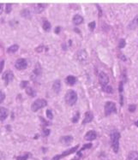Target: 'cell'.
<instances>
[{"instance_id":"46","label":"cell","mask_w":138,"mask_h":160,"mask_svg":"<svg viewBox=\"0 0 138 160\" xmlns=\"http://www.w3.org/2000/svg\"><path fill=\"white\" fill-rule=\"evenodd\" d=\"M74 30H75L76 32H77V33H81L80 30H79V29H78V28H75V29H74Z\"/></svg>"},{"instance_id":"16","label":"cell","mask_w":138,"mask_h":160,"mask_svg":"<svg viewBox=\"0 0 138 160\" xmlns=\"http://www.w3.org/2000/svg\"><path fill=\"white\" fill-rule=\"evenodd\" d=\"M52 89L56 93H59V92L61 90V82L59 80H56L53 82L52 85Z\"/></svg>"},{"instance_id":"25","label":"cell","mask_w":138,"mask_h":160,"mask_svg":"<svg viewBox=\"0 0 138 160\" xmlns=\"http://www.w3.org/2000/svg\"><path fill=\"white\" fill-rule=\"evenodd\" d=\"M102 90L107 93H113V89H112V87L111 86H104V87H102Z\"/></svg>"},{"instance_id":"41","label":"cell","mask_w":138,"mask_h":160,"mask_svg":"<svg viewBox=\"0 0 138 160\" xmlns=\"http://www.w3.org/2000/svg\"><path fill=\"white\" fill-rule=\"evenodd\" d=\"M60 31H61V28H60V27H57L56 28H55V33H56L57 34H58V33H60Z\"/></svg>"},{"instance_id":"7","label":"cell","mask_w":138,"mask_h":160,"mask_svg":"<svg viewBox=\"0 0 138 160\" xmlns=\"http://www.w3.org/2000/svg\"><path fill=\"white\" fill-rule=\"evenodd\" d=\"M2 79L5 81L6 86H7V85H9V83L14 79L13 72H12L11 70H6L5 73L3 74V75H2Z\"/></svg>"},{"instance_id":"9","label":"cell","mask_w":138,"mask_h":160,"mask_svg":"<svg viewBox=\"0 0 138 160\" xmlns=\"http://www.w3.org/2000/svg\"><path fill=\"white\" fill-rule=\"evenodd\" d=\"M99 82L102 87L107 86V84L109 83V77L105 72H100L99 74Z\"/></svg>"},{"instance_id":"17","label":"cell","mask_w":138,"mask_h":160,"mask_svg":"<svg viewBox=\"0 0 138 160\" xmlns=\"http://www.w3.org/2000/svg\"><path fill=\"white\" fill-rule=\"evenodd\" d=\"M65 82H66L67 84L70 85V86H73V85H75L76 82V78L73 75H69V76H67L66 79H65Z\"/></svg>"},{"instance_id":"35","label":"cell","mask_w":138,"mask_h":160,"mask_svg":"<svg viewBox=\"0 0 138 160\" xmlns=\"http://www.w3.org/2000/svg\"><path fill=\"white\" fill-rule=\"evenodd\" d=\"M88 27L91 31H94V29L95 28V22H92L88 24Z\"/></svg>"},{"instance_id":"6","label":"cell","mask_w":138,"mask_h":160,"mask_svg":"<svg viewBox=\"0 0 138 160\" xmlns=\"http://www.w3.org/2000/svg\"><path fill=\"white\" fill-rule=\"evenodd\" d=\"M76 59L80 62V63H86L87 60H88V53L85 50H79L77 52H76Z\"/></svg>"},{"instance_id":"30","label":"cell","mask_w":138,"mask_h":160,"mask_svg":"<svg viewBox=\"0 0 138 160\" xmlns=\"http://www.w3.org/2000/svg\"><path fill=\"white\" fill-rule=\"evenodd\" d=\"M27 85H28V82H27V81H22L20 84V87L21 88H27Z\"/></svg>"},{"instance_id":"37","label":"cell","mask_w":138,"mask_h":160,"mask_svg":"<svg viewBox=\"0 0 138 160\" xmlns=\"http://www.w3.org/2000/svg\"><path fill=\"white\" fill-rule=\"evenodd\" d=\"M50 134V130L48 129H43V136H48Z\"/></svg>"},{"instance_id":"45","label":"cell","mask_w":138,"mask_h":160,"mask_svg":"<svg viewBox=\"0 0 138 160\" xmlns=\"http://www.w3.org/2000/svg\"><path fill=\"white\" fill-rule=\"evenodd\" d=\"M97 8H98V9H99V16H100L101 15H102V11H101V10H100V8H99V5H97Z\"/></svg>"},{"instance_id":"31","label":"cell","mask_w":138,"mask_h":160,"mask_svg":"<svg viewBox=\"0 0 138 160\" xmlns=\"http://www.w3.org/2000/svg\"><path fill=\"white\" fill-rule=\"evenodd\" d=\"M136 110V105L135 104H129V112H134Z\"/></svg>"},{"instance_id":"28","label":"cell","mask_w":138,"mask_h":160,"mask_svg":"<svg viewBox=\"0 0 138 160\" xmlns=\"http://www.w3.org/2000/svg\"><path fill=\"white\" fill-rule=\"evenodd\" d=\"M79 117H80V113L77 111V112L76 113L75 116H74L73 118H72V123H76L78 122V120H79Z\"/></svg>"},{"instance_id":"18","label":"cell","mask_w":138,"mask_h":160,"mask_svg":"<svg viewBox=\"0 0 138 160\" xmlns=\"http://www.w3.org/2000/svg\"><path fill=\"white\" fill-rule=\"evenodd\" d=\"M73 22L75 25H80L83 22V17L80 15H76L73 17Z\"/></svg>"},{"instance_id":"47","label":"cell","mask_w":138,"mask_h":160,"mask_svg":"<svg viewBox=\"0 0 138 160\" xmlns=\"http://www.w3.org/2000/svg\"><path fill=\"white\" fill-rule=\"evenodd\" d=\"M80 157H79V156H78L77 157H75V158L72 159V160H79V159H80Z\"/></svg>"},{"instance_id":"21","label":"cell","mask_w":138,"mask_h":160,"mask_svg":"<svg viewBox=\"0 0 138 160\" xmlns=\"http://www.w3.org/2000/svg\"><path fill=\"white\" fill-rule=\"evenodd\" d=\"M41 68H40V63H36V65H35V68H34V69H33V74H34L35 76H40V74H41Z\"/></svg>"},{"instance_id":"19","label":"cell","mask_w":138,"mask_h":160,"mask_svg":"<svg viewBox=\"0 0 138 160\" xmlns=\"http://www.w3.org/2000/svg\"><path fill=\"white\" fill-rule=\"evenodd\" d=\"M127 160H138V152L135 151H132L128 154Z\"/></svg>"},{"instance_id":"39","label":"cell","mask_w":138,"mask_h":160,"mask_svg":"<svg viewBox=\"0 0 138 160\" xmlns=\"http://www.w3.org/2000/svg\"><path fill=\"white\" fill-rule=\"evenodd\" d=\"M44 48H45V46H40L39 47H37V48L35 49V51H36V52H41L42 51L44 50Z\"/></svg>"},{"instance_id":"27","label":"cell","mask_w":138,"mask_h":160,"mask_svg":"<svg viewBox=\"0 0 138 160\" xmlns=\"http://www.w3.org/2000/svg\"><path fill=\"white\" fill-rule=\"evenodd\" d=\"M28 157H29V154L27 153V154L22 155V156H18V157H16V160H27Z\"/></svg>"},{"instance_id":"4","label":"cell","mask_w":138,"mask_h":160,"mask_svg":"<svg viewBox=\"0 0 138 160\" xmlns=\"http://www.w3.org/2000/svg\"><path fill=\"white\" fill-rule=\"evenodd\" d=\"M117 112L116 104L113 102H107L105 104V115L106 116H109V115L112 114V113Z\"/></svg>"},{"instance_id":"26","label":"cell","mask_w":138,"mask_h":160,"mask_svg":"<svg viewBox=\"0 0 138 160\" xmlns=\"http://www.w3.org/2000/svg\"><path fill=\"white\" fill-rule=\"evenodd\" d=\"M125 46H126V41H125V39H121L119 40V43H118V47H119L120 49H123Z\"/></svg>"},{"instance_id":"32","label":"cell","mask_w":138,"mask_h":160,"mask_svg":"<svg viewBox=\"0 0 138 160\" xmlns=\"http://www.w3.org/2000/svg\"><path fill=\"white\" fill-rule=\"evenodd\" d=\"M46 116L48 117L49 119H51L52 120V118H53V114H52V110H46Z\"/></svg>"},{"instance_id":"38","label":"cell","mask_w":138,"mask_h":160,"mask_svg":"<svg viewBox=\"0 0 138 160\" xmlns=\"http://www.w3.org/2000/svg\"><path fill=\"white\" fill-rule=\"evenodd\" d=\"M123 86H124V83H123L122 82H120V83H119V87H118V91H119L120 94H122L123 90H124V88H123Z\"/></svg>"},{"instance_id":"1","label":"cell","mask_w":138,"mask_h":160,"mask_svg":"<svg viewBox=\"0 0 138 160\" xmlns=\"http://www.w3.org/2000/svg\"><path fill=\"white\" fill-rule=\"evenodd\" d=\"M110 139H111V146L112 150L115 153H118V149H119L120 133L117 131V130H114L110 134Z\"/></svg>"},{"instance_id":"43","label":"cell","mask_w":138,"mask_h":160,"mask_svg":"<svg viewBox=\"0 0 138 160\" xmlns=\"http://www.w3.org/2000/svg\"><path fill=\"white\" fill-rule=\"evenodd\" d=\"M120 104L121 105H123L124 104V101H123V95L120 94Z\"/></svg>"},{"instance_id":"5","label":"cell","mask_w":138,"mask_h":160,"mask_svg":"<svg viewBox=\"0 0 138 160\" xmlns=\"http://www.w3.org/2000/svg\"><path fill=\"white\" fill-rule=\"evenodd\" d=\"M78 147H79V146H76L75 147H72V148H71V149H68V150L63 151L62 154L56 155L55 157H52V160H60L61 158H63V157H66V156L71 155V154H72V153L75 152V151H76V150L78 149Z\"/></svg>"},{"instance_id":"8","label":"cell","mask_w":138,"mask_h":160,"mask_svg":"<svg viewBox=\"0 0 138 160\" xmlns=\"http://www.w3.org/2000/svg\"><path fill=\"white\" fill-rule=\"evenodd\" d=\"M15 67H16V69L19 70L25 69L27 67V62L24 58H19L16 60V63H15Z\"/></svg>"},{"instance_id":"15","label":"cell","mask_w":138,"mask_h":160,"mask_svg":"<svg viewBox=\"0 0 138 160\" xmlns=\"http://www.w3.org/2000/svg\"><path fill=\"white\" fill-rule=\"evenodd\" d=\"M8 115H9V111H8L7 109L5 107L0 108V121H5L7 118Z\"/></svg>"},{"instance_id":"14","label":"cell","mask_w":138,"mask_h":160,"mask_svg":"<svg viewBox=\"0 0 138 160\" xmlns=\"http://www.w3.org/2000/svg\"><path fill=\"white\" fill-rule=\"evenodd\" d=\"M93 119H94V115H93V112L87 111L86 113H85V116H84V119H83L82 123H83V124H86V123H91Z\"/></svg>"},{"instance_id":"44","label":"cell","mask_w":138,"mask_h":160,"mask_svg":"<svg viewBox=\"0 0 138 160\" xmlns=\"http://www.w3.org/2000/svg\"><path fill=\"white\" fill-rule=\"evenodd\" d=\"M120 58L122 59L123 61H126V57L124 56V55H121V56H120Z\"/></svg>"},{"instance_id":"12","label":"cell","mask_w":138,"mask_h":160,"mask_svg":"<svg viewBox=\"0 0 138 160\" xmlns=\"http://www.w3.org/2000/svg\"><path fill=\"white\" fill-rule=\"evenodd\" d=\"M72 141H73V136L71 135L63 136L60 138V142L64 146H69L70 144H71Z\"/></svg>"},{"instance_id":"33","label":"cell","mask_w":138,"mask_h":160,"mask_svg":"<svg viewBox=\"0 0 138 160\" xmlns=\"http://www.w3.org/2000/svg\"><path fill=\"white\" fill-rule=\"evenodd\" d=\"M5 93L0 90V104L3 103V101L5 100Z\"/></svg>"},{"instance_id":"36","label":"cell","mask_w":138,"mask_h":160,"mask_svg":"<svg viewBox=\"0 0 138 160\" xmlns=\"http://www.w3.org/2000/svg\"><path fill=\"white\" fill-rule=\"evenodd\" d=\"M4 66H5V60L2 59V60H0V73H2V71H3Z\"/></svg>"},{"instance_id":"11","label":"cell","mask_w":138,"mask_h":160,"mask_svg":"<svg viewBox=\"0 0 138 160\" xmlns=\"http://www.w3.org/2000/svg\"><path fill=\"white\" fill-rule=\"evenodd\" d=\"M97 137V134L96 132L94 131V130H90V131H88V133L85 134V140H88V141H92V140H95Z\"/></svg>"},{"instance_id":"40","label":"cell","mask_w":138,"mask_h":160,"mask_svg":"<svg viewBox=\"0 0 138 160\" xmlns=\"http://www.w3.org/2000/svg\"><path fill=\"white\" fill-rule=\"evenodd\" d=\"M127 81V77H126V70H124V73H123V80H122V82H126Z\"/></svg>"},{"instance_id":"34","label":"cell","mask_w":138,"mask_h":160,"mask_svg":"<svg viewBox=\"0 0 138 160\" xmlns=\"http://www.w3.org/2000/svg\"><path fill=\"white\" fill-rule=\"evenodd\" d=\"M91 147H92V144H91V143H88V144H85L84 146H82V148L81 149V151L86 150V149H89V148H91Z\"/></svg>"},{"instance_id":"49","label":"cell","mask_w":138,"mask_h":160,"mask_svg":"<svg viewBox=\"0 0 138 160\" xmlns=\"http://www.w3.org/2000/svg\"><path fill=\"white\" fill-rule=\"evenodd\" d=\"M135 126H137V127H138V121H136V122H135Z\"/></svg>"},{"instance_id":"13","label":"cell","mask_w":138,"mask_h":160,"mask_svg":"<svg viewBox=\"0 0 138 160\" xmlns=\"http://www.w3.org/2000/svg\"><path fill=\"white\" fill-rule=\"evenodd\" d=\"M137 27H138V15H136V16L133 18V20L129 22V24L128 25V28L129 30H134V29H135Z\"/></svg>"},{"instance_id":"48","label":"cell","mask_w":138,"mask_h":160,"mask_svg":"<svg viewBox=\"0 0 138 160\" xmlns=\"http://www.w3.org/2000/svg\"><path fill=\"white\" fill-rule=\"evenodd\" d=\"M65 46H65V44H63V50H66V47H65Z\"/></svg>"},{"instance_id":"23","label":"cell","mask_w":138,"mask_h":160,"mask_svg":"<svg viewBox=\"0 0 138 160\" xmlns=\"http://www.w3.org/2000/svg\"><path fill=\"white\" fill-rule=\"evenodd\" d=\"M51 23L46 20L43 21V29L46 32H49L51 30Z\"/></svg>"},{"instance_id":"22","label":"cell","mask_w":138,"mask_h":160,"mask_svg":"<svg viewBox=\"0 0 138 160\" xmlns=\"http://www.w3.org/2000/svg\"><path fill=\"white\" fill-rule=\"evenodd\" d=\"M26 93H27V94L28 96H30V97H35L36 96V92L30 87H27L26 88Z\"/></svg>"},{"instance_id":"10","label":"cell","mask_w":138,"mask_h":160,"mask_svg":"<svg viewBox=\"0 0 138 160\" xmlns=\"http://www.w3.org/2000/svg\"><path fill=\"white\" fill-rule=\"evenodd\" d=\"M46 4H36V5H33V10L34 11V13H41L43 10L46 9Z\"/></svg>"},{"instance_id":"42","label":"cell","mask_w":138,"mask_h":160,"mask_svg":"<svg viewBox=\"0 0 138 160\" xmlns=\"http://www.w3.org/2000/svg\"><path fill=\"white\" fill-rule=\"evenodd\" d=\"M3 10H4V5L3 4H0V15L3 13Z\"/></svg>"},{"instance_id":"29","label":"cell","mask_w":138,"mask_h":160,"mask_svg":"<svg viewBox=\"0 0 138 160\" xmlns=\"http://www.w3.org/2000/svg\"><path fill=\"white\" fill-rule=\"evenodd\" d=\"M11 10H12V5H11V4H7V5H6L5 12H6L7 14H9V13H10Z\"/></svg>"},{"instance_id":"24","label":"cell","mask_w":138,"mask_h":160,"mask_svg":"<svg viewBox=\"0 0 138 160\" xmlns=\"http://www.w3.org/2000/svg\"><path fill=\"white\" fill-rule=\"evenodd\" d=\"M18 49H19L18 45H12L11 46H10V47L8 48L7 52H8V53H14V52H16Z\"/></svg>"},{"instance_id":"20","label":"cell","mask_w":138,"mask_h":160,"mask_svg":"<svg viewBox=\"0 0 138 160\" xmlns=\"http://www.w3.org/2000/svg\"><path fill=\"white\" fill-rule=\"evenodd\" d=\"M21 16L22 17L26 18V19H30L31 18V12L28 9H23L22 11H21Z\"/></svg>"},{"instance_id":"2","label":"cell","mask_w":138,"mask_h":160,"mask_svg":"<svg viewBox=\"0 0 138 160\" xmlns=\"http://www.w3.org/2000/svg\"><path fill=\"white\" fill-rule=\"evenodd\" d=\"M65 102L69 105H74L77 101V93L74 90H68L64 97Z\"/></svg>"},{"instance_id":"3","label":"cell","mask_w":138,"mask_h":160,"mask_svg":"<svg viewBox=\"0 0 138 160\" xmlns=\"http://www.w3.org/2000/svg\"><path fill=\"white\" fill-rule=\"evenodd\" d=\"M47 105V102H46V99H36L31 105V109L33 112H36L37 110H39L40 109L45 107V106Z\"/></svg>"}]
</instances>
